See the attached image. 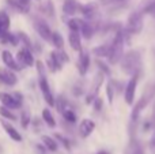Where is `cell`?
Listing matches in <instances>:
<instances>
[{
	"label": "cell",
	"instance_id": "cell-8",
	"mask_svg": "<svg viewBox=\"0 0 155 154\" xmlns=\"http://www.w3.org/2000/svg\"><path fill=\"white\" fill-rule=\"evenodd\" d=\"M104 79H105V74L102 72V71L95 74V78H94V81H93L91 89H90V92L87 93V95H86V104H93V101L95 100L97 95H98L99 87L104 83Z\"/></svg>",
	"mask_w": 155,
	"mask_h": 154
},
{
	"label": "cell",
	"instance_id": "cell-22",
	"mask_svg": "<svg viewBox=\"0 0 155 154\" xmlns=\"http://www.w3.org/2000/svg\"><path fill=\"white\" fill-rule=\"evenodd\" d=\"M79 33H80V35H82L83 38H86V40H90V38L94 35V27H93V25H91L90 22L83 21V19H82Z\"/></svg>",
	"mask_w": 155,
	"mask_h": 154
},
{
	"label": "cell",
	"instance_id": "cell-3",
	"mask_svg": "<svg viewBox=\"0 0 155 154\" xmlns=\"http://www.w3.org/2000/svg\"><path fill=\"white\" fill-rule=\"evenodd\" d=\"M124 33L123 29H120L116 33L114 38L110 41V49H109V55H107V60L110 64H117L120 63L121 57H123V51H124Z\"/></svg>",
	"mask_w": 155,
	"mask_h": 154
},
{
	"label": "cell",
	"instance_id": "cell-38",
	"mask_svg": "<svg viewBox=\"0 0 155 154\" xmlns=\"http://www.w3.org/2000/svg\"><path fill=\"white\" fill-rule=\"evenodd\" d=\"M97 65H98L99 70H101L102 72L105 74V75H110V70H109V67H107V65L105 64L104 62H101V60H97Z\"/></svg>",
	"mask_w": 155,
	"mask_h": 154
},
{
	"label": "cell",
	"instance_id": "cell-35",
	"mask_svg": "<svg viewBox=\"0 0 155 154\" xmlns=\"http://www.w3.org/2000/svg\"><path fill=\"white\" fill-rule=\"evenodd\" d=\"M80 23H82V19H78V18H71L70 21L67 22L70 32H79L80 30Z\"/></svg>",
	"mask_w": 155,
	"mask_h": 154
},
{
	"label": "cell",
	"instance_id": "cell-20",
	"mask_svg": "<svg viewBox=\"0 0 155 154\" xmlns=\"http://www.w3.org/2000/svg\"><path fill=\"white\" fill-rule=\"evenodd\" d=\"M79 5L80 4L76 0H64V3H63V12L65 15L72 16L79 12Z\"/></svg>",
	"mask_w": 155,
	"mask_h": 154
},
{
	"label": "cell",
	"instance_id": "cell-16",
	"mask_svg": "<svg viewBox=\"0 0 155 154\" xmlns=\"http://www.w3.org/2000/svg\"><path fill=\"white\" fill-rule=\"evenodd\" d=\"M2 127L4 128V131L7 132V135L12 139L14 142H22V135L18 130L12 126V123L10 120H5V119H2Z\"/></svg>",
	"mask_w": 155,
	"mask_h": 154
},
{
	"label": "cell",
	"instance_id": "cell-13",
	"mask_svg": "<svg viewBox=\"0 0 155 154\" xmlns=\"http://www.w3.org/2000/svg\"><path fill=\"white\" fill-rule=\"evenodd\" d=\"M88 67H90V55L87 51L82 49L79 52V59H78V70H79L80 75L84 76L88 71Z\"/></svg>",
	"mask_w": 155,
	"mask_h": 154
},
{
	"label": "cell",
	"instance_id": "cell-21",
	"mask_svg": "<svg viewBox=\"0 0 155 154\" xmlns=\"http://www.w3.org/2000/svg\"><path fill=\"white\" fill-rule=\"evenodd\" d=\"M68 41H70V45L74 51L80 52L82 51V35L79 32H70L68 34Z\"/></svg>",
	"mask_w": 155,
	"mask_h": 154
},
{
	"label": "cell",
	"instance_id": "cell-39",
	"mask_svg": "<svg viewBox=\"0 0 155 154\" xmlns=\"http://www.w3.org/2000/svg\"><path fill=\"white\" fill-rule=\"evenodd\" d=\"M93 105H94V109H95V111H101V108H102V105H104V102H102L101 98L97 97L95 100L93 101Z\"/></svg>",
	"mask_w": 155,
	"mask_h": 154
},
{
	"label": "cell",
	"instance_id": "cell-11",
	"mask_svg": "<svg viewBox=\"0 0 155 154\" xmlns=\"http://www.w3.org/2000/svg\"><path fill=\"white\" fill-rule=\"evenodd\" d=\"M0 102H2L3 106L8 109H21L22 108V104L14 97L12 93H7V92H0Z\"/></svg>",
	"mask_w": 155,
	"mask_h": 154
},
{
	"label": "cell",
	"instance_id": "cell-10",
	"mask_svg": "<svg viewBox=\"0 0 155 154\" xmlns=\"http://www.w3.org/2000/svg\"><path fill=\"white\" fill-rule=\"evenodd\" d=\"M0 83L8 87H14L18 83V76H16L15 71L10 70V68H0Z\"/></svg>",
	"mask_w": 155,
	"mask_h": 154
},
{
	"label": "cell",
	"instance_id": "cell-31",
	"mask_svg": "<svg viewBox=\"0 0 155 154\" xmlns=\"http://www.w3.org/2000/svg\"><path fill=\"white\" fill-rule=\"evenodd\" d=\"M68 105H70V101H68L63 94H60L59 97L56 98V101H54V106H56V109H57L59 113H61Z\"/></svg>",
	"mask_w": 155,
	"mask_h": 154
},
{
	"label": "cell",
	"instance_id": "cell-41",
	"mask_svg": "<svg viewBox=\"0 0 155 154\" xmlns=\"http://www.w3.org/2000/svg\"><path fill=\"white\" fill-rule=\"evenodd\" d=\"M123 2H127V0H101V4L109 5V4H113V3H123Z\"/></svg>",
	"mask_w": 155,
	"mask_h": 154
},
{
	"label": "cell",
	"instance_id": "cell-18",
	"mask_svg": "<svg viewBox=\"0 0 155 154\" xmlns=\"http://www.w3.org/2000/svg\"><path fill=\"white\" fill-rule=\"evenodd\" d=\"M11 27V18L4 10L0 11V40L10 32Z\"/></svg>",
	"mask_w": 155,
	"mask_h": 154
},
{
	"label": "cell",
	"instance_id": "cell-14",
	"mask_svg": "<svg viewBox=\"0 0 155 154\" xmlns=\"http://www.w3.org/2000/svg\"><path fill=\"white\" fill-rule=\"evenodd\" d=\"M94 130H95V123L91 119H83L78 128L80 138H88L94 132Z\"/></svg>",
	"mask_w": 155,
	"mask_h": 154
},
{
	"label": "cell",
	"instance_id": "cell-1",
	"mask_svg": "<svg viewBox=\"0 0 155 154\" xmlns=\"http://www.w3.org/2000/svg\"><path fill=\"white\" fill-rule=\"evenodd\" d=\"M120 63H121V70L127 75L134 76V75H140V72H142V68H143L142 55L136 49L128 51L125 55H123Z\"/></svg>",
	"mask_w": 155,
	"mask_h": 154
},
{
	"label": "cell",
	"instance_id": "cell-43",
	"mask_svg": "<svg viewBox=\"0 0 155 154\" xmlns=\"http://www.w3.org/2000/svg\"><path fill=\"white\" fill-rule=\"evenodd\" d=\"M18 2H21L22 4H25V5H29V7H30V2H31V0H18Z\"/></svg>",
	"mask_w": 155,
	"mask_h": 154
},
{
	"label": "cell",
	"instance_id": "cell-4",
	"mask_svg": "<svg viewBox=\"0 0 155 154\" xmlns=\"http://www.w3.org/2000/svg\"><path fill=\"white\" fill-rule=\"evenodd\" d=\"M143 29V12L142 11H134L129 14L128 19H127V26L125 32L129 33L131 35L139 34Z\"/></svg>",
	"mask_w": 155,
	"mask_h": 154
},
{
	"label": "cell",
	"instance_id": "cell-15",
	"mask_svg": "<svg viewBox=\"0 0 155 154\" xmlns=\"http://www.w3.org/2000/svg\"><path fill=\"white\" fill-rule=\"evenodd\" d=\"M63 64H64V63H63L61 59H60L57 49H56V51H53V52H51V55H49L48 60H46V65H48L49 70H51L52 72L60 71V70L63 68Z\"/></svg>",
	"mask_w": 155,
	"mask_h": 154
},
{
	"label": "cell",
	"instance_id": "cell-2",
	"mask_svg": "<svg viewBox=\"0 0 155 154\" xmlns=\"http://www.w3.org/2000/svg\"><path fill=\"white\" fill-rule=\"evenodd\" d=\"M154 95H155V85H148L147 89H146L144 93H143V95L136 101V104L134 105V109H132V112H131L129 131L134 128V126H135V128H136V124H137V120H139V117H140V113H142L143 109L148 105V102L154 98Z\"/></svg>",
	"mask_w": 155,
	"mask_h": 154
},
{
	"label": "cell",
	"instance_id": "cell-33",
	"mask_svg": "<svg viewBox=\"0 0 155 154\" xmlns=\"http://www.w3.org/2000/svg\"><path fill=\"white\" fill-rule=\"evenodd\" d=\"M41 12H44L45 15H48L49 18H53L54 16V7L52 0H46L42 5H41Z\"/></svg>",
	"mask_w": 155,
	"mask_h": 154
},
{
	"label": "cell",
	"instance_id": "cell-23",
	"mask_svg": "<svg viewBox=\"0 0 155 154\" xmlns=\"http://www.w3.org/2000/svg\"><path fill=\"white\" fill-rule=\"evenodd\" d=\"M60 115H61L63 119H64L65 122L68 123V124H75L76 120H78L76 113H75V109H74V106L71 105V104H70V105H68L67 108H65Z\"/></svg>",
	"mask_w": 155,
	"mask_h": 154
},
{
	"label": "cell",
	"instance_id": "cell-6",
	"mask_svg": "<svg viewBox=\"0 0 155 154\" xmlns=\"http://www.w3.org/2000/svg\"><path fill=\"white\" fill-rule=\"evenodd\" d=\"M33 22H34L33 25H34V29H35V32H37V34L40 35V37L42 38L44 41H48V42H51L52 30H51V27H49V25L46 23L45 19L40 18V16H34Z\"/></svg>",
	"mask_w": 155,
	"mask_h": 154
},
{
	"label": "cell",
	"instance_id": "cell-24",
	"mask_svg": "<svg viewBox=\"0 0 155 154\" xmlns=\"http://www.w3.org/2000/svg\"><path fill=\"white\" fill-rule=\"evenodd\" d=\"M41 141H42L46 150H49V152H57L59 143H57V141L54 138H52V136H49V135H42L41 136Z\"/></svg>",
	"mask_w": 155,
	"mask_h": 154
},
{
	"label": "cell",
	"instance_id": "cell-28",
	"mask_svg": "<svg viewBox=\"0 0 155 154\" xmlns=\"http://www.w3.org/2000/svg\"><path fill=\"white\" fill-rule=\"evenodd\" d=\"M109 49H110V41L106 42V44H104V45H99V46H97V48H94L93 53L98 57H107V55H109Z\"/></svg>",
	"mask_w": 155,
	"mask_h": 154
},
{
	"label": "cell",
	"instance_id": "cell-29",
	"mask_svg": "<svg viewBox=\"0 0 155 154\" xmlns=\"http://www.w3.org/2000/svg\"><path fill=\"white\" fill-rule=\"evenodd\" d=\"M51 42L53 44V46L56 49H63V46H64V38H63V35L59 32H52Z\"/></svg>",
	"mask_w": 155,
	"mask_h": 154
},
{
	"label": "cell",
	"instance_id": "cell-26",
	"mask_svg": "<svg viewBox=\"0 0 155 154\" xmlns=\"http://www.w3.org/2000/svg\"><path fill=\"white\" fill-rule=\"evenodd\" d=\"M5 2H7V4L10 5V8H12V10L16 11V12L27 14V12L30 11V7H29V5L22 4V3L18 2V0H5Z\"/></svg>",
	"mask_w": 155,
	"mask_h": 154
},
{
	"label": "cell",
	"instance_id": "cell-17",
	"mask_svg": "<svg viewBox=\"0 0 155 154\" xmlns=\"http://www.w3.org/2000/svg\"><path fill=\"white\" fill-rule=\"evenodd\" d=\"M124 154H144V150H143L142 143L135 136H131L129 143L124 149Z\"/></svg>",
	"mask_w": 155,
	"mask_h": 154
},
{
	"label": "cell",
	"instance_id": "cell-5",
	"mask_svg": "<svg viewBox=\"0 0 155 154\" xmlns=\"http://www.w3.org/2000/svg\"><path fill=\"white\" fill-rule=\"evenodd\" d=\"M16 62L19 63L22 68L25 67H33L35 64V60H34V53H33L31 49L26 48V46H21V49L18 51L15 56Z\"/></svg>",
	"mask_w": 155,
	"mask_h": 154
},
{
	"label": "cell",
	"instance_id": "cell-44",
	"mask_svg": "<svg viewBox=\"0 0 155 154\" xmlns=\"http://www.w3.org/2000/svg\"><path fill=\"white\" fill-rule=\"evenodd\" d=\"M97 154H110V153H107V152H105V150H102V152H98Z\"/></svg>",
	"mask_w": 155,
	"mask_h": 154
},
{
	"label": "cell",
	"instance_id": "cell-12",
	"mask_svg": "<svg viewBox=\"0 0 155 154\" xmlns=\"http://www.w3.org/2000/svg\"><path fill=\"white\" fill-rule=\"evenodd\" d=\"M2 62L4 63L5 67L10 68V70H12V71H15V72H18V71L22 70V67L19 65V63L16 62L15 56H14V55L11 53L8 49L2 51Z\"/></svg>",
	"mask_w": 155,
	"mask_h": 154
},
{
	"label": "cell",
	"instance_id": "cell-27",
	"mask_svg": "<svg viewBox=\"0 0 155 154\" xmlns=\"http://www.w3.org/2000/svg\"><path fill=\"white\" fill-rule=\"evenodd\" d=\"M42 120L45 122V124L48 126V127H51V128H54L56 127V120H54V117H53V115H52V112L49 111L48 108H45V109H42Z\"/></svg>",
	"mask_w": 155,
	"mask_h": 154
},
{
	"label": "cell",
	"instance_id": "cell-37",
	"mask_svg": "<svg viewBox=\"0 0 155 154\" xmlns=\"http://www.w3.org/2000/svg\"><path fill=\"white\" fill-rule=\"evenodd\" d=\"M54 138H56V141H59L60 143H61L67 150H70V149H71V142H70V139H68V138L63 136L61 134H56V135H54Z\"/></svg>",
	"mask_w": 155,
	"mask_h": 154
},
{
	"label": "cell",
	"instance_id": "cell-40",
	"mask_svg": "<svg viewBox=\"0 0 155 154\" xmlns=\"http://www.w3.org/2000/svg\"><path fill=\"white\" fill-rule=\"evenodd\" d=\"M148 149H150L151 154H155V132L153 134V136H151L150 142H148Z\"/></svg>",
	"mask_w": 155,
	"mask_h": 154
},
{
	"label": "cell",
	"instance_id": "cell-19",
	"mask_svg": "<svg viewBox=\"0 0 155 154\" xmlns=\"http://www.w3.org/2000/svg\"><path fill=\"white\" fill-rule=\"evenodd\" d=\"M79 12L82 14L86 19L90 21V19H93L97 14V4H94V3H88V4H83V5L80 4L79 5Z\"/></svg>",
	"mask_w": 155,
	"mask_h": 154
},
{
	"label": "cell",
	"instance_id": "cell-25",
	"mask_svg": "<svg viewBox=\"0 0 155 154\" xmlns=\"http://www.w3.org/2000/svg\"><path fill=\"white\" fill-rule=\"evenodd\" d=\"M0 41H2L4 45H11V46L21 45V42H19V37H18V33H12V32H8Z\"/></svg>",
	"mask_w": 155,
	"mask_h": 154
},
{
	"label": "cell",
	"instance_id": "cell-34",
	"mask_svg": "<svg viewBox=\"0 0 155 154\" xmlns=\"http://www.w3.org/2000/svg\"><path fill=\"white\" fill-rule=\"evenodd\" d=\"M18 37H19V42H21L22 46H26V48L31 49L33 51V42H31V38L26 34L25 32H18Z\"/></svg>",
	"mask_w": 155,
	"mask_h": 154
},
{
	"label": "cell",
	"instance_id": "cell-36",
	"mask_svg": "<svg viewBox=\"0 0 155 154\" xmlns=\"http://www.w3.org/2000/svg\"><path fill=\"white\" fill-rule=\"evenodd\" d=\"M106 94H107V100H109L110 104H113V100H114V83L113 81H109L106 85Z\"/></svg>",
	"mask_w": 155,
	"mask_h": 154
},
{
	"label": "cell",
	"instance_id": "cell-32",
	"mask_svg": "<svg viewBox=\"0 0 155 154\" xmlns=\"http://www.w3.org/2000/svg\"><path fill=\"white\" fill-rule=\"evenodd\" d=\"M0 116H2V119H5V120H10V122H15L18 117H16V115L12 112V109H8L5 108V106H0Z\"/></svg>",
	"mask_w": 155,
	"mask_h": 154
},
{
	"label": "cell",
	"instance_id": "cell-9",
	"mask_svg": "<svg viewBox=\"0 0 155 154\" xmlns=\"http://www.w3.org/2000/svg\"><path fill=\"white\" fill-rule=\"evenodd\" d=\"M137 82H139V75H134V76H131V79L128 81V83L125 86L124 97H125V101L128 105H132L135 101V93H136Z\"/></svg>",
	"mask_w": 155,
	"mask_h": 154
},
{
	"label": "cell",
	"instance_id": "cell-7",
	"mask_svg": "<svg viewBox=\"0 0 155 154\" xmlns=\"http://www.w3.org/2000/svg\"><path fill=\"white\" fill-rule=\"evenodd\" d=\"M38 86H40V90L44 95L45 102L48 104L49 106H54L56 98H54L53 93H52V90H51V86H49V83H48L46 75H38Z\"/></svg>",
	"mask_w": 155,
	"mask_h": 154
},
{
	"label": "cell",
	"instance_id": "cell-30",
	"mask_svg": "<svg viewBox=\"0 0 155 154\" xmlns=\"http://www.w3.org/2000/svg\"><path fill=\"white\" fill-rule=\"evenodd\" d=\"M30 124H31V115H30L29 109L25 108V109H22V112H21V126L25 130H27Z\"/></svg>",
	"mask_w": 155,
	"mask_h": 154
},
{
	"label": "cell",
	"instance_id": "cell-42",
	"mask_svg": "<svg viewBox=\"0 0 155 154\" xmlns=\"http://www.w3.org/2000/svg\"><path fill=\"white\" fill-rule=\"evenodd\" d=\"M151 127L155 130V102H154V108H153V115H151Z\"/></svg>",
	"mask_w": 155,
	"mask_h": 154
}]
</instances>
